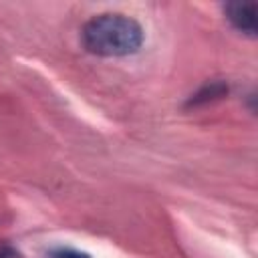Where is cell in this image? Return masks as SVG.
Listing matches in <instances>:
<instances>
[{
	"label": "cell",
	"instance_id": "277c9868",
	"mask_svg": "<svg viewBox=\"0 0 258 258\" xmlns=\"http://www.w3.org/2000/svg\"><path fill=\"white\" fill-rule=\"evenodd\" d=\"M48 258H91L87 252L73 250V248H54L48 252Z\"/></svg>",
	"mask_w": 258,
	"mask_h": 258
},
{
	"label": "cell",
	"instance_id": "6da1fadb",
	"mask_svg": "<svg viewBox=\"0 0 258 258\" xmlns=\"http://www.w3.org/2000/svg\"><path fill=\"white\" fill-rule=\"evenodd\" d=\"M83 44L97 56H127L141 48V24L121 12H103L83 26Z\"/></svg>",
	"mask_w": 258,
	"mask_h": 258
},
{
	"label": "cell",
	"instance_id": "3957f363",
	"mask_svg": "<svg viewBox=\"0 0 258 258\" xmlns=\"http://www.w3.org/2000/svg\"><path fill=\"white\" fill-rule=\"evenodd\" d=\"M226 93H228V85L222 83V81H214V83L202 87L198 93H194L191 99L187 101V105L189 107L191 105H204V103H210V101H216V99L224 97Z\"/></svg>",
	"mask_w": 258,
	"mask_h": 258
},
{
	"label": "cell",
	"instance_id": "5b68a950",
	"mask_svg": "<svg viewBox=\"0 0 258 258\" xmlns=\"http://www.w3.org/2000/svg\"><path fill=\"white\" fill-rule=\"evenodd\" d=\"M0 258H22V256H20V252H16L14 248L4 246V248H0Z\"/></svg>",
	"mask_w": 258,
	"mask_h": 258
},
{
	"label": "cell",
	"instance_id": "7a4b0ae2",
	"mask_svg": "<svg viewBox=\"0 0 258 258\" xmlns=\"http://www.w3.org/2000/svg\"><path fill=\"white\" fill-rule=\"evenodd\" d=\"M226 16L232 26L244 34L254 36L258 30V6L254 2H230L226 4Z\"/></svg>",
	"mask_w": 258,
	"mask_h": 258
}]
</instances>
